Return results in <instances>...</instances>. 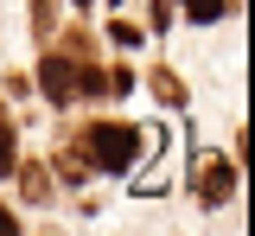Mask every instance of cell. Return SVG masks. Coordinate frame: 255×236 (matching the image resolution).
<instances>
[{
    "mask_svg": "<svg viewBox=\"0 0 255 236\" xmlns=\"http://www.w3.org/2000/svg\"><path fill=\"white\" fill-rule=\"evenodd\" d=\"M83 160L102 172H128L140 160V128L128 121H83Z\"/></svg>",
    "mask_w": 255,
    "mask_h": 236,
    "instance_id": "6da1fadb",
    "label": "cell"
},
{
    "mask_svg": "<svg viewBox=\"0 0 255 236\" xmlns=\"http://www.w3.org/2000/svg\"><path fill=\"white\" fill-rule=\"evenodd\" d=\"M236 160H223V153H204V172H198V204H211V211H217V204H230L236 198Z\"/></svg>",
    "mask_w": 255,
    "mask_h": 236,
    "instance_id": "7a4b0ae2",
    "label": "cell"
},
{
    "mask_svg": "<svg viewBox=\"0 0 255 236\" xmlns=\"http://www.w3.org/2000/svg\"><path fill=\"white\" fill-rule=\"evenodd\" d=\"M147 83H153V96L166 102V109H185V83H179V77H172V70H166V64H159L153 77H147Z\"/></svg>",
    "mask_w": 255,
    "mask_h": 236,
    "instance_id": "3957f363",
    "label": "cell"
},
{
    "mask_svg": "<svg viewBox=\"0 0 255 236\" xmlns=\"http://www.w3.org/2000/svg\"><path fill=\"white\" fill-rule=\"evenodd\" d=\"M13 172H19V192H26V204H38L45 192H51V172L38 166V160H32V166H13Z\"/></svg>",
    "mask_w": 255,
    "mask_h": 236,
    "instance_id": "277c9868",
    "label": "cell"
},
{
    "mask_svg": "<svg viewBox=\"0 0 255 236\" xmlns=\"http://www.w3.org/2000/svg\"><path fill=\"white\" fill-rule=\"evenodd\" d=\"M172 6H185L191 26H211V19H223V13H230V0H172Z\"/></svg>",
    "mask_w": 255,
    "mask_h": 236,
    "instance_id": "5b68a950",
    "label": "cell"
},
{
    "mask_svg": "<svg viewBox=\"0 0 255 236\" xmlns=\"http://www.w3.org/2000/svg\"><path fill=\"white\" fill-rule=\"evenodd\" d=\"M19 166V134H13V121H6V109H0V179Z\"/></svg>",
    "mask_w": 255,
    "mask_h": 236,
    "instance_id": "8992f818",
    "label": "cell"
},
{
    "mask_svg": "<svg viewBox=\"0 0 255 236\" xmlns=\"http://www.w3.org/2000/svg\"><path fill=\"white\" fill-rule=\"evenodd\" d=\"M83 172H90V160H83V147H64V153H58V179H70V185H77Z\"/></svg>",
    "mask_w": 255,
    "mask_h": 236,
    "instance_id": "52a82bcc",
    "label": "cell"
},
{
    "mask_svg": "<svg viewBox=\"0 0 255 236\" xmlns=\"http://www.w3.org/2000/svg\"><path fill=\"white\" fill-rule=\"evenodd\" d=\"M51 26H58V0H32V32L45 38Z\"/></svg>",
    "mask_w": 255,
    "mask_h": 236,
    "instance_id": "ba28073f",
    "label": "cell"
},
{
    "mask_svg": "<svg viewBox=\"0 0 255 236\" xmlns=\"http://www.w3.org/2000/svg\"><path fill=\"white\" fill-rule=\"evenodd\" d=\"M109 38H115L122 51H134V45H140V26H134V19H115V26H109Z\"/></svg>",
    "mask_w": 255,
    "mask_h": 236,
    "instance_id": "9c48e42d",
    "label": "cell"
},
{
    "mask_svg": "<svg viewBox=\"0 0 255 236\" xmlns=\"http://www.w3.org/2000/svg\"><path fill=\"white\" fill-rule=\"evenodd\" d=\"M172 13H179L172 0H153V13H147V19H153V32H166V26H172Z\"/></svg>",
    "mask_w": 255,
    "mask_h": 236,
    "instance_id": "30bf717a",
    "label": "cell"
},
{
    "mask_svg": "<svg viewBox=\"0 0 255 236\" xmlns=\"http://www.w3.org/2000/svg\"><path fill=\"white\" fill-rule=\"evenodd\" d=\"M0 236H19V217H13L6 204H0Z\"/></svg>",
    "mask_w": 255,
    "mask_h": 236,
    "instance_id": "8fae6325",
    "label": "cell"
},
{
    "mask_svg": "<svg viewBox=\"0 0 255 236\" xmlns=\"http://www.w3.org/2000/svg\"><path fill=\"white\" fill-rule=\"evenodd\" d=\"M77 6H90V0H77Z\"/></svg>",
    "mask_w": 255,
    "mask_h": 236,
    "instance_id": "7c38bea8",
    "label": "cell"
}]
</instances>
